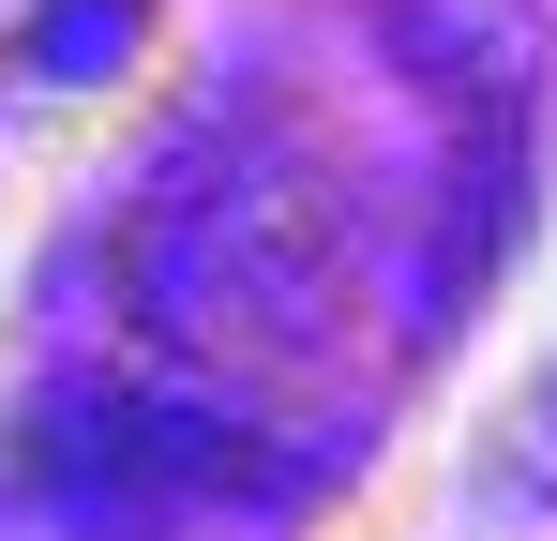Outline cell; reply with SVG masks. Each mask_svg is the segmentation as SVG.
I'll use <instances>...</instances> for the list:
<instances>
[{
	"mask_svg": "<svg viewBox=\"0 0 557 541\" xmlns=\"http://www.w3.org/2000/svg\"><path fill=\"white\" fill-rule=\"evenodd\" d=\"M91 61H121V0H106V15H61V30H46V76H91Z\"/></svg>",
	"mask_w": 557,
	"mask_h": 541,
	"instance_id": "obj_1",
	"label": "cell"
}]
</instances>
